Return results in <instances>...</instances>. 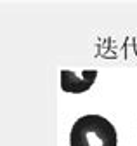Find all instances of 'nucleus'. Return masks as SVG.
I'll return each mask as SVG.
<instances>
[{
	"mask_svg": "<svg viewBox=\"0 0 137 146\" xmlns=\"http://www.w3.org/2000/svg\"><path fill=\"white\" fill-rule=\"evenodd\" d=\"M71 146H116L118 136L115 125L101 115L80 117L70 132Z\"/></svg>",
	"mask_w": 137,
	"mask_h": 146,
	"instance_id": "f257e3e1",
	"label": "nucleus"
},
{
	"mask_svg": "<svg viewBox=\"0 0 137 146\" xmlns=\"http://www.w3.org/2000/svg\"><path fill=\"white\" fill-rule=\"evenodd\" d=\"M96 78H97L96 70H85V71H80V73L63 70L61 71V89L64 92L82 94L94 85Z\"/></svg>",
	"mask_w": 137,
	"mask_h": 146,
	"instance_id": "f03ea898",
	"label": "nucleus"
}]
</instances>
